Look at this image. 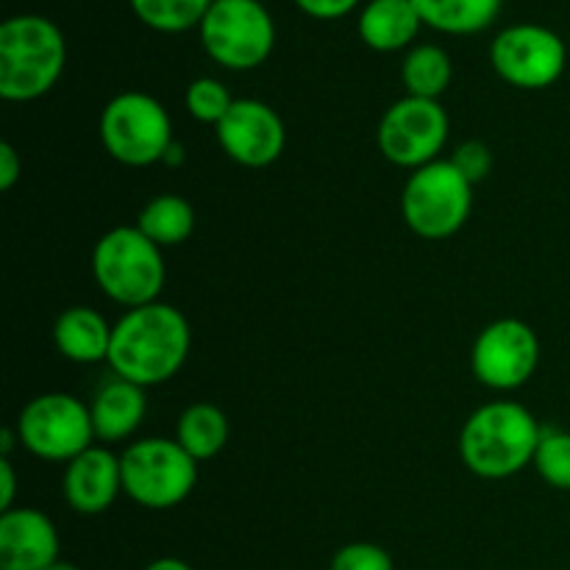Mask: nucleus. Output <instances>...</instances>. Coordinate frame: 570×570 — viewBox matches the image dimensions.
I'll return each mask as SVG.
<instances>
[{
	"label": "nucleus",
	"mask_w": 570,
	"mask_h": 570,
	"mask_svg": "<svg viewBox=\"0 0 570 570\" xmlns=\"http://www.w3.org/2000/svg\"><path fill=\"white\" fill-rule=\"evenodd\" d=\"M193 332L181 309L165 301L126 309L111 328L109 367L139 387H156L178 376L189 356Z\"/></svg>",
	"instance_id": "obj_1"
},
{
	"label": "nucleus",
	"mask_w": 570,
	"mask_h": 570,
	"mask_svg": "<svg viewBox=\"0 0 570 570\" xmlns=\"http://www.w3.org/2000/svg\"><path fill=\"white\" fill-rule=\"evenodd\" d=\"M543 426L518 401H490L479 406L460 432V460L473 476L510 479L527 471L538 454Z\"/></svg>",
	"instance_id": "obj_2"
},
{
	"label": "nucleus",
	"mask_w": 570,
	"mask_h": 570,
	"mask_svg": "<svg viewBox=\"0 0 570 570\" xmlns=\"http://www.w3.org/2000/svg\"><path fill=\"white\" fill-rule=\"evenodd\" d=\"M67 65V39L42 14H17L0 26V98L31 104L56 87Z\"/></svg>",
	"instance_id": "obj_3"
},
{
	"label": "nucleus",
	"mask_w": 570,
	"mask_h": 570,
	"mask_svg": "<svg viewBox=\"0 0 570 570\" xmlns=\"http://www.w3.org/2000/svg\"><path fill=\"white\" fill-rule=\"evenodd\" d=\"M92 276L106 298L137 309L159 301L167 267L159 245L137 226H115L95 243Z\"/></svg>",
	"instance_id": "obj_4"
},
{
	"label": "nucleus",
	"mask_w": 570,
	"mask_h": 570,
	"mask_svg": "<svg viewBox=\"0 0 570 570\" xmlns=\"http://www.w3.org/2000/svg\"><path fill=\"white\" fill-rule=\"evenodd\" d=\"M473 209V184L451 159H438L410 173L401 193V215L421 239H449L468 223Z\"/></svg>",
	"instance_id": "obj_5"
},
{
	"label": "nucleus",
	"mask_w": 570,
	"mask_h": 570,
	"mask_svg": "<svg viewBox=\"0 0 570 570\" xmlns=\"http://www.w3.org/2000/svg\"><path fill=\"white\" fill-rule=\"evenodd\" d=\"M104 150L126 167H150L165 161L173 148V120L154 95L120 92L104 106L98 122Z\"/></svg>",
	"instance_id": "obj_6"
},
{
	"label": "nucleus",
	"mask_w": 570,
	"mask_h": 570,
	"mask_svg": "<svg viewBox=\"0 0 570 570\" xmlns=\"http://www.w3.org/2000/svg\"><path fill=\"white\" fill-rule=\"evenodd\" d=\"M122 495L145 510H173L198 484V462L176 438H145L120 454Z\"/></svg>",
	"instance_id": "obj_7"
},
{
	"label": "nucleus",
	"mask_w": 570,
	"mask_h": 570,
	"mask_svg": "<svg viewBox=\"0 0 570 570\" xmlns=\"http://www.w3.org/2000/svg\"><path fill=\"white\" fill-rule=\"evenodd\" d=\"M198 31L206 56L226 70H256L276 48V22L259 0H215Z\"/></svg>",
	"instance_id": "obj_8"
},
{
	"label": "nucleus",
	"mask_w": 570,
	"mask_h": 570,
	"mask_svg": "<svg viewBox=\"0 0 570 570\" xmlns=\"http://www.w3.org/2000/svg\"><path fill=\"white\" fill-rule=\"evenodd\" d=\"M20 445L45 462H70L95 445L92 412L70 393L33 395L17 417Z\"/></svg>",
	"instance_id": "obj_9"
},
{
	"label": "nucleus",
	"mask_w": 570,
	"mask_h": 570,
	"mask_svg": "<svg viewBox=\"0 0 570 570\" xmlns=\"http://www.w3.org/2000/svg\"><path fill=\"white\" fill-rule=\"evenodd\" d=\"M490 65L495 76L515 89H549L568 67L562 37L538 22H515L490 42Z\"/></svg>",
	"instance_id": "obj_10"
},
{
	"label": "nucleus",
	"mask_w": 570,
	"mask_h": 570,
	"mask_svg": "<svg viewBox=\"0 0 570 570\" xmlns=\"http://www.w3.org/2000/svg\"><path fill=\"white\" fill-rule=\"evenodd\" d=\"M451 120L440 100L406 98L395 100L376 128L379 150L395 167L417 170L440 159L449 142Z\"/></svg>",
	"instance_id": "obj_11"
},
{
	"label": "nucleus",
	"mask_w": 570,
	"mask_h": 570,
	"mask_svg": "<svg viewBox=\"0 0 570 570\" xmlns=\"http://www.w3.org/2000/svg\"><path fill=\"white\" fill-rule=\"evenodd\" d=\"M540 365V337L529 323L501 317L479 332L471 351V371L484 387L510 393L523 387Z\"/></svg>",
	"instance_id": "obj_12"
},
{
	"label": "nucleus",
	"mask_w": 570,
	"mask_h": 570,
	"mask_svg": "<svg viewBox=\"0 0 570 570\" xmlns=\"http://www.w3.org/2000/svg\"><path fill=\"white\" fill-rule=\"evenodd\" d=\"M223 154L237 165L259 170L278 161L287 145V128L282 115L265 100L237 98L228 115L215 126Z\"/></svg>",
	"instance_id": "obj_13"
},
{
	"label": "nucleus",
	"mask_w": 570,
	"mask_h": 570,
	"mask_svg": "<svg viewBox=\"0 0 570 570\" xmlns=\"http://www.w3.org/2000/svg\"><path fill=\"white\" fill-rule=\"evenodd\" d=\"M61 493L78 515H104L122 495L120 456L106 445H92L67 462Z\"/></svg>",
	"instance_id": "obj_14"
},
{
	"label": "nucleus",
	"mask_w": 570,
	"mask_h": 570,
	"mask_svg": "<svg viewBox=\"0 0 570 570\" xmlns=\"http://www.w3.org/2000/svg\"><path fill=\"white\" fill-rule=\"evenodd\" d=\"M59 532L45 512L14 507L0 515V570H48L59 562Z\"/></svg>",
	"instance_id": "obj_15"
},
{
	"label": "nucleus",
	"mask_w": 570,
	"mask_h": 570,
	"mask_svg": "<svg viewBox=\"0 0 570 570\" xmlns=\"http://www.w3.org/2000/svg\"><path fill=\"white\" fill-rule=\"evenodd\" d=\"M89 412H92L95 440H100V443H122L142 426L145 412H148L145 387L126 382L120 376H111L109 382L98 387L92 404H89Z\"/></svg>",
	"instance_id": "obj_16"
},
{
	"label": "nucleus",
	"mask_w": 570,
	"mask_h": 570,
	"mask_svg": "<svg viewBox=\"0 0 570 570\" xmlns=\"http://www.w3.org/2000/svg\"><path fill=\"white\" fill-rule=\"evenodd\" d=\"M423 20L412 0H367L356 20L362 42L376 53L410 48L421 33Z\"/></svg>",
	"instance_id": "obj_17"
},
{
	"label": "nucleus",
	"mask_w": 570,
	"mask_h": 570,
	"mask_svg": "<svg viewBox=\"0 0 570 570\" xmlns=\"http://www.w3.org/2000/svg\"><path fill=\"white\" fill-rule=\"evenodd\" d=\"M109 321L89 306H70L53 323V345L67 362L95 365L109 360L111 345Z\"/></svg>",
	"instance_id": "obj_18"
},
{
	"label": "nucleus",
	"mask_w": 570,
	"mask_h": 570,
	"mask_svg": "<svg viewBox=\"0 0 570 570\" xmlns=\"http://www.w3.org/2000/svg\"><path fill=\"white\" fill-rule=\"evenodd\" d=\"M423 26L451 37H468L490 28L504 0H412Z\"/></svg>",
	"instance_id": "obj_19"
},
{
	"label": "nucleus",
	"mask_w": 570,
	"mask_h": 570,
	"mask_svg": "<svg viewBox=\"0 0 570 570\" xmlns=\"http://www.w3.org/2000/svg\"><path fill=\"white\" fill-rule=\"evenodd\" d=\"M176 443L193 456L195 462L215 460L228 443V417L226 412L209 401L189 404L178 415L176 423Z\"/></svg>",
	"instance_id": "obj_20"
},
{
	"label": "nucleus",
	"mask_w": 570,
	"mask_h": 570,
	"mask_svg": "<svg viewBox=\"0 0 570 570\" xmlns=\"http://www.w3.org/2000/svg\"><path fill=\"white\" fill-rule=\"evenodd\" d=\"M195 209L187 198L173 193L154 195L137 217V228L159 248L184 245L195 232Z\"/></svg>",
	"instance_id": "obj_21"
},
{
	"label": "nucleus",
	"mask_w": 570,
	"mask_h": 570,
	"mask_svg": "<svg viewBox=\"0 0 570 570\" xmlns=\"http://www.w3.org/2000/svg\"><path fill=\"white\" fill-rule=\"evenodd\" d=\"M451 78H454V65L440 45H415L401 61V81L412 98L440 100V95L451 87Z\"/></svg>",
	"instance_id": "obj_22"
},
{
	"label": "nucleus",
	"mask_w": 570,
	"mask_h": 570,
	"mask_svg": "<svg viewBox=\"0 0 570 570\" xmlns=\"http://www.w3.org/2000/svg\"><path fill=\"white\" fill-rule=\"evenodd\" d=\"M215 0H128L142 26L161 33H184L200 28Z\"/></svg>",
	"instance_id": "obj_23"
},
{
	"label": "nucleus",
	"mask_w": 570,
	"mask_h": 570,
	"mask_svg": "<svg viewBox=\"0 0 570 570\" xmlns=\"http://www.w3.org/2000/svg\"><path fill=\"white\" fill-rule=\"evenodd\" d=\"M532 465L549 488L570 493V432L543 429V438H540Z\"/></svg>",
	"instance_id": "obj_24"
},
{
	"label": "nucleus",
	"mask_w": 570,
	"mask_h": 570,
	"mask_svg": "<svg viewBox=\"0 0 570 570\" xmlns=\"http://www.w3.org/2000/svg\"><path fill=\"white\" fill-rule=\"evenodd\" d=\"M232 92L223 87V81L209 76L195 78L187 87V95H184V104H187V111L193 120L206 122V126H217L223 117L228 115V109L234 106Z\"/></svg>",
	"instance_id": "obj_25"
},
{
	"label": "nucleus",
	"mask_w": 570,
	"mask_h": 570,
	"mask_svg": "<svg viewBox=\"0 0 570 570\" xmlns=\"http://www.w3.org/2000/svg\"><path fill=\"white\" fill-rule=\"evenodd\" d=\"M328 570H395L393 557L376 543H348L332 557Z\"/></svg>",
	"instance_id": "obj_26"
},
{
	"label": "nucleus",
	"mask_w": 570,
	"mask_h": 570,
	"mask_svg": "<svg viewBox=\"0 0 570 570\" xmlns=\"http://www.w3.org/2000/svg\"><path fill=\"white\" fill-rule=\"evenodd\" d=\"M451 161H454L456 170L476 187V184L484 181V178L490 176V170H493V150H490V145H484L482 139H468V142H462L460 148L454 150Z\"/></svg>",
	"instance_id": "obj_27"
},
{
	"label": "nucleus",
	"mask_w": 570,
	"mask_h": 570,
	"mask_svg": "<svg viewBox=\"0 0 570 570\" xmlns=\"http://www.w3.org/2000/svg\"><path fill=\"white\" fill-rule=\"evenodd\" d=\"M312 20H340L360 6V0H293Z\"/></svg>",
	"instance_id": "obj_28"
},
{
	"label": "nucleus",
	"mask_w": 570,
	"mask_h": 570,
	"mask_svg": "<svg viewBox=\"0 0 570 570\" xmlns=\"http://www.w3.org/2000/svg\"><path fill=\"white\" fill-rule=\"evenodd\" d=\"M22 176V159L11 142H0V189L9 193Z\"/></svg>",
	"instance_id": "obj_29"
},
{
	"label": "nucleus",
	"mask_w": 570,
	"mask_h": 570,
	"mask_svg": "<svg viewBox=\"0 0 570 570\" xmlns=\"http://www.w3.org/2000/svg\"><path fill=\"white\" fill-rule=\"evenodd\" d=\"M17 499V473L11 460H3L0 456V512L14 510Z\"/></svg>",
	"instance_id": "obj_30"
},
{
	"label": "nucleus",
	"mask_w": 570,
	"mask_h": 570,
	"mask_svg": "<svg viewBox=\"0 0 570 570\" xmlns=\"http://www.w3.org/2000/svg\"><path fill=\"white\" fill-rule=\"evenodd\" d=\"M145 570H193V566L184 560H178V557H159V560L150 562Z\"/></svg>",
	"instance_id": "obj_31"
},
{
	"label": "nucleus",
	"mask_w": 570,
	"mask_h": 570,
	"mask_svg": "<svg viewBox=\"0 0 570 570\" xmlns=\"http://www.w3.org/2000/svg\"><path fill=\"white\" fill-rule=\"evenodd\" d=\"M48 570H81L78 566H72V562H65V560H59L56 562V566H50Z\"/></svg>",
	"instance_id": "obj_32"
}]
</instances>
